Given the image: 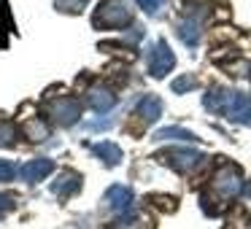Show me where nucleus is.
Here are the masks:
<instances>
[{
  "label": "nucleus",
  "instance_id": "obj_15",
  "mask_svg": "<svg viewBox=\"0 0 251 229\" xmlns=\"http://www.w3.org/2000/svg\"><path fill=\"white\" fill-rule=\"evenodd\" d=\"M154 137H157V140H197L195 132L184 130V127H165V130H159Z\"/></svg>",
  "mask_w": 251,
  "mask_h": 229
},
{
  "label": "nucleus",
  "instance_id": "obj_2",
  "mask_svg": "<svg viewBox=\"0 0 251 229\" xmlns=\"http://www.w3.org/2000/svg\"><path fill=\"white\" fill-rule=\"evenodd\" d=\"M132 22V11L127 0H100L98 11L92 17V24L98 30H119Z\"/></svg>",
  "mask_w": 251,
  "mask_h": 229
},
{
  "label": "nucleus",
  "instance_id": "obj_13",
  "mask_svg": "<svg viewBox=\"0 0 251 229\" xmlns=\"http://www.w3.org/2000/svg\"><path fill=\"white\" fill-rule=\"evenodd\" d=\"M178 38L186 46H197V41H200V19L189 17L184 22H178Z\"/></svg>",
  "mask_w": 251,
  "mask_h": 229
},
{
  "label": "nucleus",
  "instance_id": "obj_18",
  "mask_svg": "<svg viewBox=\"0 0 251 229\" xmlns=\"http://www.w3.org/2000/svg\"><path fill=\"white\" fill-rule=\"evenodd\" d=\"M14 175H17V164L8 162V159H0V181L6 183V181H14Z\"/></svg>",
  "mask_w": 251,
  "mask_h": 229
},
{
  "label": "nucleus",
  "instance_id": "obj_20",
  "mask_svg": "<svg viewBox=\"0 0 251 229\" xmlns=\"http://www.w3.org/2000/svg\"><path fill=\"white\" fill-rule=\"evenodd\" d=\"M14 207H17V202H14L11 197H8V194H0V218L6 216V213H11Z\"/></svg>",
  "mask_w": 251,
  "mask_h": 229
},
{
  "label": "nucleus",
  "instance_id": "obj_6",
  "mask_svg": "<svg viewBox=\"0 0 251 229\" xmlns=\"http://www.w3.org/2000/svg\"><path fill=\"white\" fill-rule=\"evenodd\" d=\"M173 65H176V57H173V51H170V46L165 44V41H157L151 54H149V73H151L154 78H165L173 70Z\"/></svg>",
  "mask_w": 251,
  "mask_h": 229
},
{
  "label": "nucleus",
  "instance_id": "obj_11",
  "mask_svg": "<svg viewBox=\"0 0 251 229\" xmlns=\"http://www.w3.org/2000/svg\"><path fill=\"white\" fill-rule=\"evenodd\" d=\"M78 189H81V175L73 173V170L62 173L60 178H57V183H54V194H60L62 200H65V197H73Z\"/></svg>",
  "mask_w": 251,
  "mask_h": 229
},
{
  "label": "nucleus",
  "instance_id": "obj_12",
  "mask_svg": "<svg viewBox=\"0 0 251 229\" xmlns=\"http://www.w3.org/2000/svg\"><path fill=\"white\" fill-rule=\"evenodd\" d=\"M92 154L103 159V162L108 164V167H116V164L122 162V148L116 146V143H111V140L95 143V146H92Z\"/></svg>",
  "mask_w": 251,
  "mask_h": 229
},
{
  "label": "nucleus",
  "instance_id": "obj_5",
  "mask_svg": "<svg viewBox=\"0 0 251 229\" xmlns=\"http://www.w3.org/2000/svg\"><path fill=\"white\" fill-rule=\"evenodd\" d=\"M49 116H54V121H60L62 127L76 124L78 116H81V100L71 97V94H62V97L51 100L49 103Z\"/></svg>",
  "mask_w": 251,
  "mask_h": 229
},
{
  "label": "nucleus",
  "instance_id": "obj_17",
  "mask_svg": "<svg viewBox=\"0 0 251 229\" xmlns=\"http://www.w3.org/2000/svg\"><path fill=\"white\" fill-rule=\"evenodd\" d=\"M14 137H17V127H14L11 121L0 119V146H11Z\"/></svg>",
  "mask_w": 251,
  "mask_h": 229
},
{
  "label": "nucleus",
  "instance_id": "obj_7",
  "mask_svg": "<svg viewBox=\"0 0 251 229\" xmlns=\"http://www.w3.org/2000/svg\"><path fill=\"white\" fill-rule=\"evenodd\" d=\"M51 170H54V162H51V159H33V162H27L25 167H19V178L27 181V183H38V181L46 178Z\"/></svg>",
  "mask_w": 251,
  "mask_h": 229
},
{
  "label": "nucleus",
  "instance_id": "obj_9",
  "mask_svg": "<svg viewBox=\"0 0 251 229\" xmlns=\"http://www.w3.org/2000/svg\"><path fill=\"white\" fill-rule=\"evenodd\" d=\"M135 114L141 116L146 124H151V121H157L159 116H162V100H159L157 94H146V97H141Z\"/></svg>",
  "mask_w": 251,
  "mask_h": 229
},
{
  "label": "nucleus",
  "instance_id": "obj_10",
  "mask_svg": "<svg viewBox=\"0 0 251 229\" xmlns=\"http://www.w3.org/2000/svg\"><path fill=\"white\" fill-rule=\"evenodd\" d=\"M105 202H108L111 210H127V207L132 205V191L127 189V186H111L108 191H105Z\"/></svg>",
  "mask_w": 251,
  "mask_h": 229
},
{
  "label": "nucleus",
  "instance_id": "obj_19",
  "mask_svg": "<svg viewBox=\"0 0 251 229\" xmlns=\"http://www.w3.org/2000/svg\"><path fill=\"white\" fill-rule=\"evenodd\" d=\"M149 202H154V205L159 202L162 210H176V200H173V197H149Z\"/></svg>",
  "mask_w": 251,
  "mask_h": 229
},
{
  "label": "nucleus",
  "instance_id": "obj_22",
  "mask_svg": "<svg viewBox=\"0 0 251 229\" xmlns=\"http://www.w3.org/2000/svg\"><path fill=\"white\" fill-rule=\"evenodd\" d=\"M243 194H246V197H251V181H249V183H246V189H243Z\"/></svg>",
  "mask_w": 251,
  "mask_h": 229
},
{
  "label": "nucleus",
  "instance_id": "obj_21",
  "mask_svg": "<svg viewBox=\"0 0 251 229\" xmlns=\"http://www.w3.org/2000/svg\"><path fill=\"white\" fill-rule=\"evenodd\" d=\"M162 3H165V0H138V6H141L146 14H154L159 6H162Z\"/></svg>",
  "mask_w": 251,
  "mask_h": 229
},
{
  "label": "nucleus",
  "instance_id": "obj_3",
  "mask_svg": "<svg viewBox=\"0 0 251 229\" xmlns=\"http://www.w3.org/2000/svg\"><path fill=\"white\" fill-rule=\"evenodd\" d=\"M240 189H243V175H240V167H238V164H232V162H224L222 167L216 170V175H213L211 191L216 194V200H229V197H235Z\"/></svg>",
  "mask_w": 251,
  "mask_h": 229
},
{
  "label": "nucleus",
  "instance_id": "obj_16",
  "mask_svg": "<svg viewBox=\"0 0 251 229\" xmlns=\"http://www.w3.org/2000/svg\"><path fill=\"white\" fill-rule=\"evenodd\" d=\"M170 87H173L176 94H184V92H189V89L197 87V78L192 76V73H184V76H178L173 84H170Z\"/></svg>",
  "mask_w": 251,
  "mask_h": 229
},
{
  "label": "nucleus",
  "instance_id": "obj_14",
  "mask_svg": "<svg viewBox=\"0 0 251 229\" xmlns=\"http://www.w3.org/2000/svg\"><path fill=\"white\" fill-rule=\"evenodd\" d=\"M22 132H25V137H30V140H46V137H49V127H46L41 119L25 121V124H22Z\"/></svg>",
  "mask_w": 251,
  "mask_h": 229
},
{
  "label": "nucleus",
  "instance_id": "obj_1",
  "mask_svg": "<svg viewBox=\"0 0 251 229\" xmlns=\"http://www.w3.org/2000/svg\"><path fill=\"white\" fill-rule=\"evenodd\" d=\"M205 108L213 111V114L227 116L229 121H238V124H251V97L240 92H232V89H222L213 87L211 92L205 94Z\"/></svg>",
  "mask_w": 251,
  "mask_h": 229
},
{
  "label": "nucleus",
  "instance_id": "obj_4",
  "mask_svg": "<svg viewBox=\"0 0 251 229\" xmlns=\"http://www.w3.org/2000/svg\"><path fill=\"white\" fill-rule=\"evenodd\" d=\"M159 159L170 164L176 173H192L195 167H200L205 157L200 151H192V148H168V151L159 154Z\"/></svg>",
  "mask_w": 251,
  "mask_h": 229
},
{
  "label": "nucleus",
  "instance_id": "obj_8",
  "mask_svg": "<svg viewBox=\"0 0 251 229\" xmlns=\"http://www.w3.org/2000/svg\"><path fill=\"white\" fill-rule=\"evenodd\" d=\"M114 103H116V97L108 92V89H103V87H92L87 92V105L92 111H98V114L111 111V108H114Z\"/></svg>",
  "mask_w": 251,
  "mask_h": 229
}]
</instances>
